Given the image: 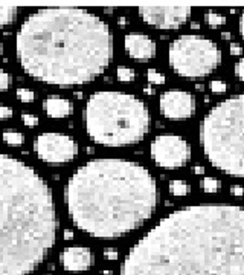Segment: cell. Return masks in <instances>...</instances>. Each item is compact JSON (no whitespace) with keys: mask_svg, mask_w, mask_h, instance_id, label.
<instances>
[{"mask_svg":"<svg viewBox=\"0 0 244 275\" xmlns=\"http://www.w3.org/2000/svg\"><path fill=\"white\" fill-rule=\"evenodd\" d=\"M121 275H244V208L172 211L131 248Z\"/></svg>","mask_w":244,"mask_h":275,"instance_id":"cell-1","label":"cell"},{"mask_svg":"<svg viewBox=\"0 0 244 275\" xmlns=\"http://www.w3.org/2000/svg\"><path fill=\"white\" fill-rule=\"evenodd\" d=\"M3 141L9 146H22L25 142L23 135L20 131H13V130H8L3 133Z\"/></svg>","mask_w":244,"mask_h":275,"instance_id":"cell-17","label":"cell"},{"mask_svg":"<svg viewBox=\"0 0 244 275\" xmlns=\"http://www.w3.org/2000/svg\"><path fill=\"white\" fill-rule=\"evenodd\" d=\"M160 113L169 119H186L194 115L196 99L183 90H169L160 95Z\"/></svg>","mask_w":244,"mask_h":275,"instance_id":"cell-11","label":"cell"},{"mask_svg":"<svg viewBox=\"0 0 244 275\" xmlns=\"http://www.w3.org/2000/svg\"><path fill=\"white\" fill-rule=\"evenodd\" d=\"M151 156L162 168H180L188 162L191 150L179 135H159L151 142Z\"/></svg>","mask_w":244,"mask_h":275,"instance_id":"cell-9","label":"cell"},{"mask_svg":"<svg viewBox=\"0 0 244 275\" xmlns=\"http://www.w3.org/2000/svg\"><path fill=\"white\" fill-rule=\"evenodd\" d=\"M235 75H237L241 81H244V58H241L238 63L235 65Z\"/></svg>","mask_w":244,"mask_h":275,"instance_id":"cell-27","label":"cell"},{"mask_svg":"<svg viewBox=\"0 0 244 275\" xmlns=\"http://www.w3.org/2000/svg\"><path fill=\"white\" fill-rule=\"evenodd\" d=\"M200 142L214 167L244 178V94L221 101L209 112L201 122Z\"/></svg>","mask_w":244,"mask_h":275,"instance_id":"cell-6","label":"cell"},{"mask_svg":"<svg viewBox=\"0 0 244 275\" xmlns=\"http://www.w3.org/2000/svg\"><path fill=\"white\" fill-rule=\"evenodd\" d=\"M84 124L96 144H136L150 129L148 109L135 95L122 92H96L86 104Z\"/></svg>","mask_w":244,"mask_h":275,"instance_id":"cell-5","label":"cell"},{"mask_svg":"<svg viewBox=\"0 0 244 275\" xmlns=\"http://www.w3.org/2000/svg\"><path fill=\"white\" fill-rule=\"evenodd\" d=\"M14 115V112L11 107H6V106H0V119H9Z\"/></svg>","mask_w":244,"mask_h":275,"instance_id":"cell-26","label":"cell"},{"mask_svg":"<svg viewBox=\"0 0 244 275\" xmlns=\"http://www.w3.org/2000/svg\"><path fill=\"white\" fill-rule=\"evenodd\" d=\"M221 37L225 38V40H229V38H230V32H223Z\"/></svg>","mask_w":244,"mask_h":275,"instance_id":"cell-34","label":"cell"},{"mask_svg":"<svg viewBox=\"0 0 244 275\" xmlns=\"http://www.w3.org/2000/svg\"><path fill=\"white\" fill-rule=\"evenodd\" d=\"M64 199L75 225L98 239H116L148 220L157 205L150 171L121 159L90 161L69 179Z\"/></svg>","mask_w":244,"mask_h":275,"instance_id":"cell-3","label":"cell"},{"mask_svg":"<svg viewBox=\"0 0 244 275\" xmlns=\"http://www.w3.org/2000/svg\"><path fill=\"white\" fill-rule=\"evenodd\" d=\"M2 52H3V45L0 43V55H2Z\"/></svg>","mask_w":244,"mask_h":275,"instance_id":"cell-38","label":"cell"},{"mask_svg":"<svg viewBox=\"0 0 244 275\" xmlns=\"http://www.w3.org/2000/svg\"><path fill=\"white\" fill-rule=\"evenodd\" d=\"M104 275H111V272H110V271H106V272H104Z\"/></svg>","mask_w":244,"mask_h":275,"instance_id":"cell-39","label":"cell"},{"mask_svg":"<svg viewBox=\"0 0 244 275\" xmlns=\"http://www.w3.org/2000/svg\"><path fill=\"white\" fill-rule=\"evenodd\" d=\"M104 257H106L107 260H116V259H118V251L108 248V249L104 251Z\"/></svg>","mask_w":244,"mask_h":275,"instance_id":"cell-28","label":"cell"},{"mask_svg":"<svg viewBox=\"0 0 244 275\" xmlns=\"http://www.w3.org/2000/svg\"><path fill=\"white\" fill-rule=\"evenodd\" d=\"M169 65L180 77L209 75L221 61L218 46L201 35H182L169 46Z\"/></svg>","mask_w":244,"mask_h":275,"instance_id":"cell-7","label":"cell"},{"mask_svg":"<svg viewBox=\"0 0 244 275\" xmlns=\"http://www.w3.org/2000/svg\"><path fill=\"white\" fill-rule=\"evenodd\" d=\"M18 14L17 6H0V28L15 22Z\"/></svg>","mask_w":244,"mask_h":275,"instance_id":"cell-15","label":"cell"},{"mask_svg":"<svg viewBox=\"0 0 244 275\" xmlns=\"http://www.w3.org/2000/svg\"><path fill=\"white\" fill-rule=\"evenodd\" d=\"M147 78L151 84H164L165 83V77L160 72H157L156 69H150L147 72Z\"/></svg>","mask_w":244,"mask_h":275,"instance_id":"cell-21","label":"cell"},{"mask_svg":"<svg viewBox=\"0 0 244 275\" xmlns=\"http://www.w3.org/2000/svg\"><path fill=\"white\" fill-rule=\"evenodd\" d=\"M230 193H232V194L233 196H238V197H241V196H244V188L243 187H232L230 188Z\"/></svg>","mask_w":244,"mask_h":275,"instance_id":"cell-29","label":"cell"},{"mask_svg":"<svg viewBox=\"0 0 244 275\" xmlns=\"http://www.w3.org/2000/svg\"><path fill=\"white\" fill-rule=\"evenodd\" d=\"M211 90L214 92V94H225V92L228 90V84L223 83V81H220V80H215L211 83Z\"/></svg>","mask_w":244,"mask_h":275,"instance_id":"cell-23","label":"cell"},{"mask_svg":"<svg viewBox=\"0 0 244 275\" xmlns=\"http://www.w3.org/2000/svg\"><path fill=\"white\" fill-rule=\"evenodd\" d=\"M61 263L67 271H86L93 264V254L84 246H70L61 254Z\"/></svg>","mask_w":244,"mask_h":275,"instance_id":"cell-13","label":"cell"},{"mask_svg":"<svg viewBox=\"0 0 244 275\" xmlns=\"http://www.w3.org/2000/svg\"><path fill=\"white\" fill-rule=\"evenodd\" d=\"M116 75H118V80L122 81V83H128V81L135 80V70L128 67H118Z\"/></svg>","mask_w":244,"mask_h":275,"instance_id":"cell-19","label":"cell"},{"mask_svg":"<svg viewBox=\"0 0 244 275\" xmlns=\"http://www.w3.org/2000/svg\"><path fill=\"white\" fill-rule=\"evenodd\" d=\"M22 121L25 122L28 127H35L38 124V118L34 116V115H29V113H23L22 115Z\"/></svg>","mask_w":244,"mask_h":275,"instance_id":"cell-24","label":"cell"},{"mask_svg":"<svg viewBox=\"0 0 244 275\" xmlns=\"http://www.w3.org/2000/svg\"><path fill=\"white\" fill-rule=\"evenodd\" d=\"M139 14L144 22L157 29H177L191 16L188 6H140Z\"/></svg>","mask_w":244,"mask_h":275,"instance_id":"cell-10","label":"cell"},{"mask_svg":"<svg viewBox=\"0 0 244 275\" xmlns=\"http://www.w3.org/2000/svg\"><path fill=\"white\" fill-rule=\"evenodd\" d=\"M9 86V75L5 72L3 69H0V92L6 90Z\"/></svg>","mask_w":244,"mask_h":275,"instance_id":"cell-25","label":"cell"},{"mask_svg":"<svg viewBox=\"0 0 244 275\" xmlns=\"http://www.w3.org/2000/svg\"><path fill=\"white\" fill-rule=\"evenodd\" d=\"M194 173H196V175H203V173H205V170H203V167H196Z\"/></svg>","mask_w":244,"mask_h":275,"instance_id":"cell-33","label":"cell"},{"mask_svg":"<svg viewBox=\"0 0 244 275\" xmlns=\"http://www.w3.org/2000/svg\"><path fill=\"white\" fill-rule=\"evenodd\" d=\"M206 22L211 28H220L223 23L226 22V17L225 16H221L218 13H208L206 14Z\"/></svg>","mask_w":244,"mask_h":275,"instance_id":"cell-18","label":"cell"},{"mask_svg":"<svg viewBox=\"0 0 244 275\" xmlns=\"http://www.w3.org/2000/svg\"><path fill=\"white\" fill-rule=\"evenodd\" d=\"M201 185L206 193H217L220 190V182L214 178H205L201 182Z\"/></svg>","mask_w":244,"mask_h":275,"instance_id":"cell-20","label":"cell"},{"mask_svg":"<svg viewBox=\"0 0 244 275\" xmlns=\"http://www.w3.org/2000/svg\"><path fill=\"white\" fill-rule=\"evenodd\" d=\"M240 32L244 38V13L241 14V18H240Z\"/></svg>","mask_w":244,"mask_h":275,"instance_id":"cell-31","label":"cell"},{"mask_svg":"<svg viewBox=\"0 0 244 275\" xmlns=\"http://www.w3.org/2000/svg\"><path fill=\"white\" fill-rule=\"evenodd\" d=\"M17 98L20 101H23V103H32L35 95H34V92L32 90H29V89H18L17 90Z\"/></svg>","mask_w":244,"mask_h":275,"instance_id":"cell-22","label":"cell"},{"mask_svg":"<svg viewBox=\"0 0 244 275\" xmlns=\"http://www.w3.org/2000/svg\"><path fill=\"white\" fill-rule=\"evenodd\" d=\"M15 48L29 77L60 87L90 83L113 58L107 23L81 8L38 9L20 28Z\"/></svg>","mask_w":244,"mask_h":275,"instance_id":"cell-2","label":"cell"},{"mask_svg":"<svg viewBox=\"0 0 244 275\" xmlns=\"http://www.w3.org/2000/svg\"><path fill=\"white\" fill-rule=\"evenodd\" d=\"M64 239H66V240H72V239H74V231L66 229V231H64Z\"/></svg>","mask_w":244,"mask_h":275,"instance_id":"cell-32","label":"cell"},{"mask_svg":"<svg viewBox=\"0 0 244 275\" xmlns=\"http://www.w3.org/2000/svg\"><path fill=\"white\" fill-rule=\"evenodd\" d=\"M124 45L127 54L135 60H151L156 57V43L145 34H128Z\"/></svg>","mask_w":244,"mask_h":275,"instance_id":"cell-12","label":"cell"},{"mask_svg":"<svg viewBox=\"0 0 244 275\" xmlns=\"http://www.w3.org/2000/svg\"><path fill=\"white\" fill-rule=\"evenodd\" d=\"M45 110L50 118H66L67 115L72 113V103L66 98L52 95L45 99Z\"/></svg>","mask_w":244,"mask_h":275,"instance_id":"cell-14","label":"cell"},{"mask_svg":"<svg viewBox=\"0 0 244 275\" xmlns=\"http://www.w3.org/2000/svg\"><path fill=\"white\" fill-rule=\"evenodd\" d=\"M34 150L47 164H66L78 155V144L63 133H43L35 138Z\"/></svg>","mask_w":244,"mask_h":275,"instance_id":"cell-8","label":"cell"},{"mask_svg":"<svg viewBox=\"0 0 244 275\" xmlns=\"http://www.w3.org/2000/svg\"><path fill=\"white\" fill-rule=\"evenodd\" d=\"M241 52H243V49H241L240 45H237V43H232L230 45V54L232 55H240Z\"/></svg>","mask_w":244,"mask_h":275,"instance_id":"cell-30","label":"cell"},{"mask_svg":"<svg viewBox=\"0 0 244 275\" xmlns=\"http://www.w3.org/2000/svg\"><path fill=\"white\" fill-rule=\"evenodd\" d=\"M119 23L121 26H125V18H119Z\"/></svg>","mask_w":244,"mask_h":275,"instance_id":"cell-35","label":"cell"},{"mask_svg":"<svg viewBox=\"0 0 244 275\" xmlns=\"http://www.w3.org/2000/svg\"><path fill=\"white\" fill-rule=\"evenodd\" d=\"M58 229L52 190L25 162L0 153V275H29Z\"/></svg>","mask_w":244,"mask_h":275,"instance_id":"cell-4","label":"cell"},{"mask_svg":"<svg viewBox=\"0 0 244 275\" xmlns=\"http://www.w3.org/2000/svg\"><path fill=\"white\" fill-rule=\"evenodd\" d=\"M191 28H194V29H197V28H198V23H197V22H194V23H191Z\"/></svg>","mask_w":244,"mask_h":275,"instance_id":"cell-36","label":"cell"},{"mask_svg":"<svg viewBox=\"0 0 244 275\" xmlns=\"http://www.w3.org/2000/svg\"><path fill=\"white\" fill-rule=\"evenodd\" d=\"M111 11H113V8H106V13H107V14H110Z\"/></svg>","mask_w":244,"mask_h":275,"instance_id":"cell-37","label":"cell"},{"mask_svg":"<svg viewBox=\"0 0 244 275\" xmlns=\"http://www.w3.org/2000/svg\"><path fill=\"white\" fill-rule=\"evenodd\" d=\"M189 191H191V188L185 180H171L169 182V193L172 196H186Z\"/></svg>","mask_w":244,"mask_h":275,"instance_id":"cell-16","label":"cell"}]
</instances>
